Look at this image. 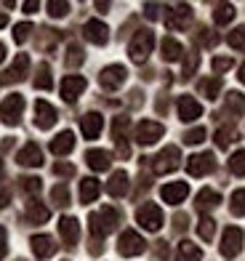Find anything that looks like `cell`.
I'll return each instance as SVG.
<instances>
[{
  "mask_svg": "<svg viewBox=\"0 0 245 261\" xmlns=\"http://www.w3.org/2000/svg\"><path fill=\"white\" fill-rule=\"evenodd\" d=\"M118 221H120V213L115 211L112 205L101 208V211H96V213H91V219H88V224H91V234L96 237V240H101L104 234L115 232Z\"/></svg>",
  "mask_w": 245,
  "mask_h": 261,
  "instance_id": "1",
  "label": "cell"
},
{
  "mask_svg": "<svg viewBox=\"0 0 245 261\" xmlns=\"http://www.w3.org/2000/svg\"><path fill=\"white\" fill-rule=\"evenodd\" d=\"M152 45H155V35L149 32V30H139L133 35L131 45H128V54H131V59H133L136 64H144L147 56L152 54Z\"/></svg>",
  "mask_w": 245,
  "mask_h": 261,
  "instance_id": "2",
  "label": "cell"
},
{
  "mask_svg": "<svg viewBox=\"0 0 245 261\" xmlns=\"http://www.w3.org/2000/svg\"><path fill=\"white\" fill-rule=\"evenodd\" d=\"M21 112H24V96H19V93H11L0 104V120L6 125H16L21 120Z\"/></svg>",
  "mask_w": 245,
  "mask_h": 261,
  "instance_id": "3",
  "label": "cell"
},
{
  "mask_svg": "<svg viewBox=\"0 0 245 261\" xmlns=\"http://www.w3.org/2000/svg\"><path fill=\"white\" fill-rule=\"evenodd\" d=\"M136 221L142 224L144 229L157 232V229L162 227V211H160L155 203H147V205H142V208L136 211Z\"/></svg>",
  "mask_w": 245,
  "mask_h": 261,
  "instance_id": "4",
  "label": "cell"
},
{
  "mask_svg": "<svg viewBox=\"0 0 245 261\" xmlns=\"http://www.w3.org/2000/svg\"><path fill=\"white\" fill-rule=\"evenodd\" d=\"M179 160H181L179 147H166V149H162L160 155L155 158L152 171H155V173H171V171L179 168Z\"/></svg>",
  "mask_w": 245,
  "mask_h": 261,
  "instance_id": "5",
  "label": "cell"
},
{
  "mask_svg": "<svg viewBox=\"0 0 245 261\" xmlns=\"http://www.w3.org/2000/svg\"><path fill=\"white\" fill-rule=\"evenodd\" d=\"M240 251H242V229L227 227L224 237H221V256H224V258H235Z\"/></svg>",
  "mask_w": 245,
  "mask_h": 261,
  "instance_id": "6",
  "label": "cell"
},
{
  "mask_svg": "<svg viewBox=\"0 0 245 261\" xmlns=\"http://www.w3.org/2000/svg\"><path fill=\"white\" fill-rule=\"evenodd\" d=\"M144 237L142 234H136L133 229H128L120 234V240H118V251L120 256H139V253H144Z\"/></svg>",
  "mask_w": 245,
  "mask_h": 261,
  "instance_id": "7",
  "label": "cell"
},
{
  "mask_svg": "<svg viewBox=\"0 0 245 261\" xmlns=\"http://www.w3.org/2000/svg\"><path fill=\"white\" fill-rule=\"evenodd\" d=\"M166 134V128H162L160 123H155V120H142L136 125V141L139 144H155V141Z\"/></svg>",
  "mask_w": 245,
  "mask_h": 261,
  "instance_id": "8",
  "label": "cell"
},
{
  "mask_svg": "<svg viewBox=\"0 0 245 261\" xmlns=\"http://www.w3.org/2000/svg\"><path fill=\"white\" fill-rule=\"evenodd\" d=\"M99 83L107 91H115V88H120L123 83H125V67L123 64H112V67H104L101 69V75H99Z\"/></svg>",
  "mask_w": 245,
  "mask_h": 261,
  "instance_id": "9",
  "label": "cell"
},
{
  "mask_svg": "<svg viewBox=\"0 0 245 261\" xmlns=\"http://www.w3.org/2000/svg\"><path fill=\"white\" fill-rule=\"evenodd\" d=\"M216 168V160L211 152H203V155H192L189 160H186V171H189L192 176H205L211 173Z\"/></svg>",
  "mask_w": 245,
  "mask_h": 261,
  "instance_id": "10",
  "label": "cell"
},
{
  "mask_svg": "<svg viewBox=\"0 0 245 261\" xmlns=\"http://www.w3.org/2000/svg\"><path fill=\"white\" fill-rule=\"evenodd\" d=\"M56 123V110L48 104V101H35V125L43 128V130H48L51 125Z\"/></svg>",
  "mask_w": 245,
  "mask_h": 261,
  "instance_id": "11",
  "label": "cell"
},
{
  "mask_svg": "<svg viewBox=\"0 0 245 261\" xmlns=\"http://www.w3.org/2000/svg\"><path fill=\"white\" fill-rule=\"evenodd\" d=\"M186 195H189L186 181H173V184H166V187L160 189V197L166 200V203H171V205H179Z\"/></svg>",
  "mask_w": 245,
  "mask_h": 261,
  "instance_id": "12",
  "label": "cell"
},
{
  "mask_svg": "<svg viewBox=\"0 0 245 261\" xmlns=\"http://www.w3.org/2000/svg\"><path fill=\"white\" fill-rule=\"evenodd\" d=\"M30 245H32V253L38 258H51L56 253V243L51 234H35L30 240Z\"/></svg>",
  "mask_w": 245,
  "mask_h": 261,
  "instance_id": "13",
  "label": "cell"
},
{
  "mask_svg": "<svg viewBox=\"0 0 245 261\" xmlns=\"http://www.w3.org/2000/svg\"><path fill=\"white\" fill-rule=\"evenodd\" d=\"M59 234H62L64 245L72 248V245L77 243V237H80V224H77V219H75V216H62V221H59Z\"/></svg>",
  "mask_w": 245,
  "mask_h": 261,
  "instance_id": "14",
  "label": "cell"
},
{
  "mask_svg": "<svg viewBox=\"0 0 245 261\" xmlns=\"http://www.w3.org/2000/svg\"><path fill=\"white\" fill-rule=\"evenodd\" d=\"M86 91V77H80V75H69L62 80V96L67 101H75L80 93Z\"/></svg>",
  "mask_w": 245,
  "mask_h": 261,
  "instance_id": "15",
  "label": "cell"
},
{
  "mask_svg": "<svg viewBox=\"0 0 245 261\" xmlns=\"http://www.w3.org/2000/svg\"><path fill=\"white\" fill-rule=\"evenodd\" d=\"M86 38H88L91 43H96V45H104V43L110 40V30H107V24H104V21L91 19L88 24H86Z\"/></svg>",
  "mask_w": 245,
  "mask_h": 261,
  "instance_id": "16",
  "label": "cell"
},
{
  "mask_svg": "<svg viewBox=\"0 0 245 261\" xmlns=\"http://www.w3.org/2000/svg\"><path fill=\"white\" fill-rule=\"evenodd\" d=\"M203 115V107L197 104L192 96H181L179 99V117L184 123H192V120H197V117Z\"/></svg>",
  "mask_w": 245,
  "mask_h": 261,
  "instance_id": "17",
  "label": "cell"
},
{
  "mask_svg": "<svg viewBox=\"0 0 245 261\" xmlns=\"http://www.w3.org/2000/svg\"><path fill=\"white\" fill-rule=\"evenodd\" d=\"M80 128H83V136L86 139H96L104 128V117L99 112H88L83 120H80Z\"/></svg>",
  "mask_w": 245,
  "mask_h": 261,
  "instance_id": "18",
  "label": "cell"
},
{
  "mask_svg": "<svg viewBox=\"0 0 245 261\" xmlns=\"http://www.w3.org/2000/svg\"><path fill=\"white\" fill-rule=\"evenodd\" d=\"M189 19H192V8L189 6H176L171 11V16H168V30H184L186 24H189Z\"/></svg>",
  "mask_w": 245,
  "mask_h": 261,
  "instance_id": "19",
  "label": "cell"
},
{
  "mask_svg": "<svg viewBox=\"0 0 245 261\" xmlns=\"http://www.w3.org/2000/svg\"><path fill=\"white\" fill-rule=\"evenodd\" d=\"M19 165H30V168H38V165H43V152L38 144H27L24 149L19 152V158H16Z\"/></svg>",
  "mask_w": 245,
  "mask_h": 261,
  "instance_id": "20",
  "label": "cell"
},
{
  "mask_svg": "<svg viewBox=\"0 0 245 261\" xmlns=\"http://www.w3.org/2000/svg\"><path fill=\"white\" fill-rule=\"evenodd\" d=\"M72 147H75V134L72 130H62V134L51 141L53 155H67V152H72Z\"/></svg>",
  "mask_w": 245,
  "mask_h": 261,
  "instance_id": "21",
  "label": "cell"
},
{
  "mask_svg": "<svg viewBox=\"0 0 245 261\" xmlns=\"http://www.w3.org/2000/svg\"><path fill=\"white\" fill-rule=\"evenodd\" d=\"M107 192H110L112 197H123V195L128 192V173H125V171H115V173H112V179H110V184H107Z\"/></svg>",
  "mask_w": 245,
  "mask_h": 261,
  "instance_id": "22",
  "label": "cell"
},
{
  "mask_svg": "<svg viewBox=\"0 0 245 261\" xmlns=\"http://www.w3.org/2000/svg\"><path fill=\"white\" fill-rule=\"evenodd\" d=\"M27 69H30V56H27V54H19L16 62L11 64V69L6 72V80H11V83H14V80H21V77L27 75Z\"/></svg>",
  "mask_w": 245,
  "mask_h": 261,
  "instance_id": "23",
  "label": "cell"
},
{
  "mask_svg": "<svg viewBox=\"0 0 245 261\" xmlns=\"http://www.w3.org/2000/svg\"><path fill=\"white\" fill-rule=\"evenodd\" d=\"M86 163L91 165L93 171H107V168H110V152L91 149V152H86Z\"/></svg>",
  "mask_w": 245,
  "mask_h": 261,
  "instance_id": "24",
  "label": "cell"
},
{
  "mask_svg": "<svg viewBox=\"0 0 245 261\" xmlns=\"http://www.w3.org/2000/svg\"><path fill=\"white\" fill-rule=\"evenodd\" d=\"M200 258H203V251H200V248H197L195 243H189V240L179 243L176 261H200Z\"/></svg>",
  "mask_w": 245,
  "mask_h": 261,
  "instance_id": "25",
  "label": "cell"
},
{
  "mask_svg": "<svg viewBox=\"0 0 245 261\" xmlns=\"http://www.w3.org/2000/svg\"><path fill=\"white\" fill-rule=\"evenodd\" d=\"M48 216H51V211L45 208L43 203H38V200L27 203V219H30V224H43V221H48Z\"/></svg>",
  "mask_w": 245,
  "mask_h": 261,
  "instance_id": "26",
  "label": "cell"
},
{
  "mask_svg": "<svg viewBox=\"0 0 245 261\" xmlns=\"http://www.w3.org/2000/svg\"><path fill=\"white\" fill-rule=\"evenodd\" d=\"M221 203V195L213 192V189H200L197 192V211H211Z\"/></svg>",
  "mask_w": 245,
  "mask_h": 261,
  "instance_id": "27",
  "label": "cell"
},
{
  "mask_svg": "<svg viewBox=\"0 0 245 261\" xmlns=\"http://www.w3.org/2000/svg\"><path fill=\"white\" fill-rule=\"evenodd\" d=\"M160 51H162V59H166V62H179L181 59V43L173 40V38H166L160 43Z\"/></svg>",
  "mask_w": 245,
  "mask_h": 261,
  "instance_id": "28",
  "label": "cell"
},
{
  "mask_svg": "<svg viewBox=\"0 0 245 261\" xmlns=\"http://www.w3.org/2000/svg\"><path fill=\"white\" fill-rule=\"evenodd\" d=\"M99 192H101V187H99L96 179H83L80 181V200H83V203H93V200L99 197Z\"/></svg>",
  "mask_w": 245,
  "mask_h": 261,
  "instance_id": "29",
  "label": "cell"
},
{
  "mask_svg": "<svg viewBox=\"0 0 245 261\" xmlns=\"http://www.w3.org/2000/svg\"><path fill=\"white\" fill-rule=\"evenodd\" d=\"M197 234H200L205 243H211V240H213V234H216V221H213L211 216H203L200 224H197Z\"/></svg>",
  "mask_w": 245,
  "mask_h": 261,
  "instance_id": "30",
  "label": "cell"
},
{
  "mask_svg": "<svg viewBox=\"0 0 245 261\" xmlns=\"http://www.w3.org/2000/svg\"><path fill=\"white\" fill-rule=\"evenodd\" d=\"M235 139H237V130L232 128V125H224V128H219V130H216V144H219L221 149H227Z\"/></svg>",
  "mask_w": 245,
  "mask_h": 261,
  "instance_id": "31",
  "label": "cell"
},
{
  "mask_svg": "<svg viewBox=\"0 0 245 261\" xmlns=\"http://www.w3.org/2000/svg\"><path fill=\"white\" fill-rule=\"evenodd\" d=\"M51 86H53V80H51V67H48V64H40V67H38V77H35V88L48 91Z\"/></svg>",
  "mask_w": 245,
  "mask_h": 261,
  "instance_id": "32",
  "label": "cell"
},
{
  "mask_svg": "<svg viewBox=\"0 0 245 261\" xmlns=\"http://www.w3.org/2000/svg\"><path fill=\"white\" fill-rule=\"evenodd\" d=\"M232 19H235V6L224 3V6L216 8V14H213V21H216V24H229Z\"/></svg>",
  "mask_w": 245,
  "mask_h": 261,
  "instance_id": "33",
  "label": "cell"
},
{
  "mask_svg": "<svg viewBox=\"0 0 245 261\" xmlns=\"http://www.w3.org/2000/svg\"><path fill=\"white\" fill-rule=\"evenodd\" d=\"M200 91L205 93L208 99H216V96H219V91H221V80H219V77H208V80H203V83H200Z\"/></svg>",
  "mask_w": 245,
  "mask_h": 261,
  "instance_id": "34",
  "label": "cell"
},
{
  "mask_svg": "<svg viewBox=\"0 0 245 261\" xmlns=\"http://www.w3.org/2000/svg\"><path fill=\"white\" fill-rule=\"evenodd\" d=\"M229 168L235 176H245V149L235 152V155L229 158Z\"/></svg>",
  "mask_w": 245,
  "mask_h": 261,
  "instance_id": "35",
  "label": "cell"
},
{
  "mask_svg": "<svg viewBox=\"0 0 245 261\" xmlns=\"http://www.w3.org/2000/svg\"><path fill=\"white\" fill-rule=\"evenodd\" d=\"M229 208H232V213H235V216H245V189H237V192L232 195Z\"/></svg>",
  "mask_w": 245,
  "mask_h": 261,
  "instance_id": "36",
  "label": "cell"
},
{
  "mask_svg": "<svg viewBox=\"0 0 245 261\" xmlns=\"http://www.w3.org/2000/svg\"><path fill=\"white\" fill-rule=\"evenodd\" d=\"M229 45L237 51H245V27H237L229 32Z\"/></svg>",
  "mask_w": 245,
  "mask_h": 261,
  "instance_id": "37",
  "label": "cell"
},
{
  "mask_svg": "<svg viewBox=\"0 0 245 261\" xmlns=\"http://www.w3.org/2000/svg\"><path fill=\"white\" fill-rule=\"evenodd\" d=\"M51 197H53L56 205H67V203H69V189H67V184L53 187V189H51Z\"/></svg>",
  "mask_w": 245,
  "mask_h": 261,
  "instance_id": "38",
  "label": "cell"
},
{
  "mask_svg": "<svg viewBox=\"0 0 245 261\" xmlns=\"http://www.w3.org/2000/svg\"><path fill=\"white\" fill-rule=\"evenodd\" d=\"M67 11H69V3H59V0H51V3H48V14H51L53 19L67 16Z\"/></svg>",
  "mask_w": 245,
  "mask_h": 261,
  "instance_id": "39",
  "label": "cell"
},
{
  "mask_svg": "<svg viewBox=\"0 0 245 261\" xmlns=\"http://www.w3.org/2000/svg\"><path fill=\"white\" fill-rule=\"evenodd\" d=\"M227 104H229V107H232V110H235L237 115H242V112H245V99L240 96V93H235V91L227 93Z\"/></svg>",
  "mask_w": 245,
  "mask_h": 261,
  "instance_id": "40",
  "label": "cell"
},
{
  "mask_svg": "<svg viewBox=\"0 0 245 261\" xmlns=\"http://www.w3.org/2000/svg\"><path fill=\"white\" fill-rule=\"evenodd\" d=\"M40 179L38 176H27V179H21V189H24V192H30V195H38L40 192Z\"/></svg>",
  "mask_w": 245,
  "mask_h": 261,
  "instance_id": "41",
  "label": "cell"
},
{
  "mask_svg": "<svg viewBox=\"0 0 245 261\" xmlns=\"http://www.w3.org/2000/svg\"><path fill=\"white\" fill-rule=\"evenodd\" d=\"M184 141L186 144H200V141H205V128H192L184 134Z\"/></svg>",
  "mask_w": 245,
  "mask_h": 261,
  "instance_id": "42",
  "label": "cell"
},
{
  "mask_svg": "<svg viewBox=\"0 0 245 261\" xmlns=\"http://www.w3.org/2000/svg\"><path fill=\"white\" fill-rule=\"evenodd\" d=\"M30 32H32L30 21H24V24H16V27H14V40H16V43H24V40L30 38Z\"/></svg>",
  "mask_w": 245,
  "mask_h": 261,
  "instance_id": "43",
  "label": "cell"
},
{
  "mask_svg": "<svg viewBox=\"0 0 245 261\" xmlns=\"http://www.w3.org/2000/svg\"><path fill=\"white\" fill-rule=\"evenodd\" d=\"M197 62H200V56L197 54H189L186 56V62H184V72H181V77H192V72L197 69Z\"/></svg>",
  "mask_w": 245,
  "mask_h": 261,
  "instance_id": "44",
  "label": "cell"
},
{
  "mask_svg": "<svg viewBox=\"0 0 245 261\" xmlns=\"http://www.w3.org/2000/svg\"><path fill=\"white\" fill-rule=\"evenodd\" d=\"M80 62H83V51H80L77 45H69V51H67V64H69V67H77Z\"/></svg>",
  "mask_w": 245,
  "mask_h": 261,
  "instance_id": "45",
  "label": "cell"
},
{
  "mask_svg": "<svg viewBox=\"0 0 245 261\" xmlns=\"http://www.w3.org/2000/svg\"><path fill=\"white\" fill-rule=\"evenodd\" d=\"M232 67V59H213V72H227V69Z\"/></svg>",
  "mask_w": 245,
  "mask_h": 261,
  "instance_id": "46",
  "label": "cell"
},
{
  "mask_svg": "<svg viewBox=\"0 0 245 261\" xmlns=\"http://www.w3.org/2000/svg\"><path fill=\"white\" fill-rule=\"evenodd\" d=\"M197 38H200L205 45H216V43H219V38H216L211 30H200V35H197Z\"/></svg>",
  "mask_w": 245,
  "mask_h": 261,
  "instance_id": "47",
  "label": "cell"
},
{
  "mask_svg": "<svg viewBox=\"0 0 245 261\" xmlns=\"http://www.w3.org/2000/svg\"><path fill=\"white\" fill-rule=\"evenodd\" d=\"M6 253H8V232L0 227V261H3Z\"/></svg>",
  "mask_w": 245,
  "mask_h": 261,
  "instance_id": "48",
  "label": "cell"
},
{
  "mask_svg": "<svg viewBox=\"0 0 245 261\" xmlns=\"http://www.w3.org/2000/svg\"><path fill=\"white\" fill-rule=\"evenodd\" d=\"M53 171L59 173V176H72V173H75V165H64V163H59V165H53Z\"/></svg>",
  "mask_w": 245,
  "mask_h": 261,
  "instance_id": "49",
  "label": "cell"
},
{
  "mask_svg": "<svg viewBox=\"0 0 245 261\" xmlns=\"http://www.w3.org/2000/svg\"><path fill=\"white\" fill-rule=\"evenodd\" d=\"M160 248H157V256L160 258H168V243H157Z\"/></svg>",
  "mask_w": 245,
  "mask_h": 261,
  "instance_id": "50",
  "label": "cell"
},
{
  "mask_svg": "<svg viewBox=\"0 0 245 261\" xmlns=\"http://www.w3.org/2000/svg\"><path fill=\"white\" fill-rule=\"evenodd\" d=\"M157 11H160V6H147V16L149 19H157Z\"/></svg>",
  "mask_w": 245,
  "mask_h": 261,
  "instance_id": "51",
  "label": "cell"
},
{
  "mask_svg": "<svg viewBox=\"0 0 245 261\" xmlns=\"http://www.w3.org/2000/svg\"><path fill=\"white\" fill-rule=\"evenodd\" d=\"M8 205V189H0V208Z\"/></svg>",
  "mask_w": 245,
  "mask_h": 261,
  "instance_id": "52",
  "label": "cell"
},
{
  "mask_svg": "<svg viewBox=\"0 0 245 261\" xmlns=\"http://www.w3.org/2000/svg\"><path fill=\"white\" fill-rule=\"evenodd\" d=\"M184 227H186V216L179 213V216H176V229H184Z\"/></svg>",
  "mask_w": 245,
  "mask_h": 261,
  "instance_id": "53",
  "label": "cell"
},
{
  "mask_svg": "<svg viewBox=\"0 0 245 261\" xmlns=\"http://www.w3.org/2000/svg\"><path fill=\"white\" fill-rule=\"evenodd\" d=\"M35 8H38V3H24V11H27V14H32Z\"/></svg>",
  "mask_w": 245,
  "mask_h": 261,
  "instance_id": "54",
  "label": "cell"
},
{
  "mask_svg": "<svg viewBox=\"0 0 245 261\" xmlns=\"http://www.w3.org/2000/svg\"><path fill=\"white\" fill-rule=\"evenodd\" d=\"M237 77H240V83H242V86H245V64L240 67V75H237Z\"/></svg>",
  "mask_w": 245,
  "mask_h": 261,
  "instance_id": "55",
  "label": "cell"
},
{
  "mask_svg": "<svg viewBox=\"0 0 245 261\" xmlns=\"http://www.w3.org/2000/svg\"><path fill=\"white\" fill-rule=\"evenodd\" d=\"M3 59H6V45L0 43V62H3Z\"/></svg>",
  "mask_w": 245,
  "mask_h": 261,
  "instance_id": "56",
  "label": "cell"
},
{
  "mask_svg": "<svg viewBox=\"0 0 245 261\" xmlns=\"http://www.w3.org/2000/svg\"><path fill=\"white\" fill-rule=\"evenodd\" d=\"M6 21H8V16H6V14H0V27H3Z\"/></svg>",
  "mask_w": 245,
  "mask_h": 261,
  "instance_id": "57",
  "label": "cell"
}]
</instances>
